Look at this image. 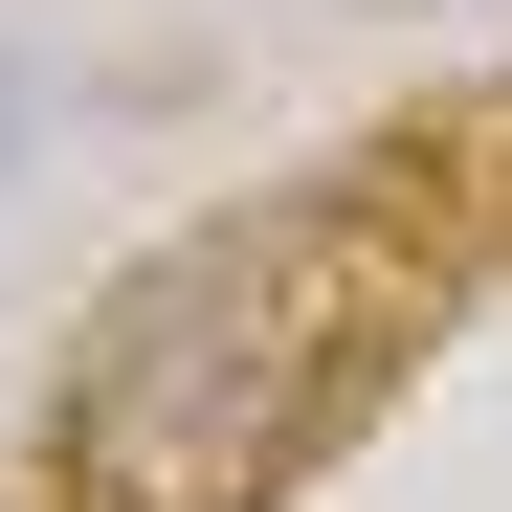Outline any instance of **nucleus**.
<instances>
[{"mask_svg": "<svg viewBox=\"0 0 512 512\" xmlns=\"http://www.w3.org/2000/svg\"><path fill=\"white\" fill-rule=\"evenodd\" d=\"M379 334H401V245L357 201L201 223L179 268H134L112 357L67 379V468H90V512H245V490H290L334 446Z\"/></svg>", "mask_w": 512, "mask_h": 512, "instance_id": "1", "label": "nucleus"}]
</instances>
